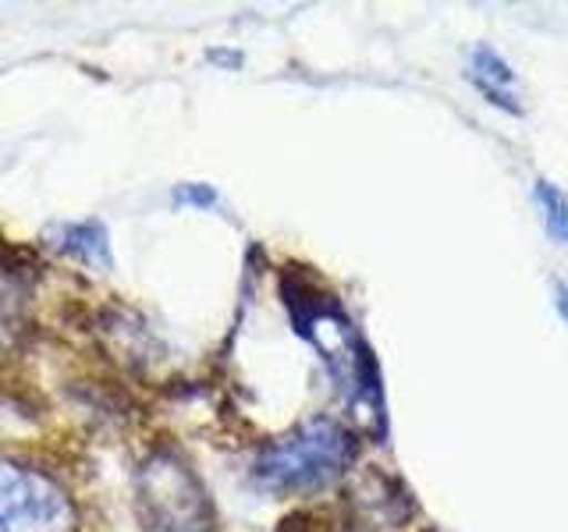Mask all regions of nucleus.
<instances>
[{"label":"nucleus","instance_id":"nucleus-4","mask_svg":"<svg viewBox=\"0 0 568 532\" xmlns=\"http://www.w3.org/2000/svg\"><path fill=\"white\" fill-rule=\"evenodd\" d=\"M469 82L487 96V103L501 106L508 114H523V103L515 96V71L490 47H476L469 58Z\"/></svg>","mask_w":568,"mask_h":532},{"label":"nucleus","instance_id":"nucleus-9","mask_svg":"<svg viewBox=\"0 0 568 532\" xmlns=\"http://www.w3.org/2000/svg\"><path fill=\"white\" fill-rule=\"evenodd\" d=\"M555 306H558V316L565 319V327H568V284L565 280H555Z\"/></svg>","mask_w":568,"mask_h":532},{"label":"nucleus","instance_id":"nucleus-7","mask_svg":"<svg viewBox=\"0 0 568 532\" xmlns=\"http://www.w3.org/2000/svg\"><path fill=\"white\" fill-rule=\"evenodd\" d=\"M61 248L71 256H79L82 263H100V266L111 263V256H106V235H103L100 224H71V227H64Z\"/></svg>","mask_w":568,"mask_h":532},{"label":"nucleus","instance_id":"nucleus-3","mask_svg":"<svg viewBox=\"0 0 568 532\" xmlns=\"http://www.w3.org/2000/svg\"><path fill=\"white\" fill-rule=\"evenodd\" d=\"M0 532H75V511L47 475L0 461Z\"/></svg>","mask_w":568,"mask_h":532},{"label":"nucleus","instance_id":"nucleus-8","mask_svg":"<svg viewBox=\"0 0 568 532\" xmlns=\"http://www.w3.org/2000/svg\"><path fill=\"white\" fill-rule=\"evenodd\" d=\"M178 203L213 206V203H217V195H213V188H206V185H185L182 192H178Z\"/></svg>","mask_w":568,"mask_h":532},{"label":"nucleus","instance_id":"nucleus-1","mask_svg":"<svg viewBox=\"0 0 568 532\" xmlns=\"http://www.w3.org/2000/svg\"><path fill=\"white\" fill-rule=\"evenodd\" d=\"M355 454V437L337 419L316 416L266 443L256 458V483L271 493H316L337 483Z\"/></svg>","mask_w":568,"mask_h":532},{"label":"nucleus","instance_id":"nucleus-2","mask_svg":"<svg viewBox=\"0 0 568 532\" xmlns=\"http://www.w3.org/2000/svg\"><path fill=\"white\" fill-rule=\"evenodd\" d=\"M139 511L150 532H210L213 514L203 483L171 451L153 454L139 472Z\"/></svg>","mask_w":568,"mask_h":532},{"label":"nucleus","instance_id":"nucleus-6","mask_svg":"<svg viewBox=\"0 0 568 532\" xmlns=\"http://www.w3.org/2000/svg\"><path fill=\"white\" fill-rule=\"evenodd\" d=\"M22 330V280L14 266L0 263V348Z\"/></svg>","mask_w":568,"mask_h":532},{"label":"nucleus","instance_id":"nucleus-5","mask_svg":"<svg viewBox=\"0 0 568 532\" xmlns=\"http://www.w3.org/2000/svg\"><path fill=\"white\" fill-rule=\"evenodd\" d=\"M532 206H537L547 235L568 248V195L555 182L540 177V182H532Z\"/></svg>","mask_w":568,"mask_h":532}]
</instances>
